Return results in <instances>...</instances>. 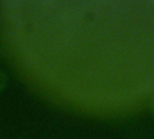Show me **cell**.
<instances>
[{"label":"cell","mask_w":154,"mask_h":139,"mask_svg":"<svg viewBox=\"0 0 154 139\" xmlns=\"http://www.w3.org/2000/svg\"><path fill=\"white\" fill-rule=\"evenodd\" d=\"M8 82V77L5 71L0 70V94L5 90Z\"/></svg>","instance_id":"6da1fadb"},{"label":"cell","mask_w":154,"mask_h":139,"mask_svg":"<svg viewBox=\"0 0 154 139\" xmlns=\"http://www.w3.org/2000/svg\"><path fill=\"white\" fill-rule=\"evenodd\" d=\"M149 110H150V113H151L152 118L154 119V97L151 100V101H150V104H149Z\"/></svg>","instance_id":"7a4b0ae2"}]
</instances>
